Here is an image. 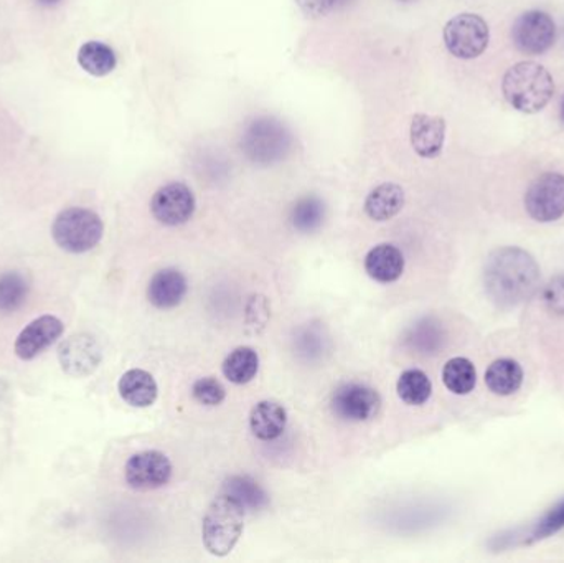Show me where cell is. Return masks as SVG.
<instances>
[{
  "label": "cell",
  "instance_id": "6da1fadb",
  "mask_svg": "<svg viewBox=\"0 0 564 563\" xmlns=\"http://www.w3.org/2000/svg\"><path fill=\"white\" fill-rule=\"evenodd\" d=\"M484 283L490 299L500 308H513L534 296L540 284L537 259L518 248L503 246L487 258Z\"/></svg>",
  "mask_w": 564,
  "mask_h": 563
},
{
  "label": "cell",
  "instance_id": "7a4b0ae2",
  "mask_svg": "<svg viewBox=\"0 0 564 563\" xmlns=\"http://www.w3.org/2000/svg\"><path fill=\"white\" fill-rule=\"evenodd\" d=\"M502 91L513 110L535 115L553 98L554 81L544 66L535 62H520L505 73Z\"/></svg>",
  "mask_w": 564,
  "mask_h": 563
},
{
  "label": "cell",
  "instance_id": "3957f363",
  "mask_svg": "<svg viewBox=\"0 0 564 563\" xmlns=\"http://www.w3.org/2000/svg\"><path fill=\"white\" fill-rule=\"evenodd\" d=\"M246 509L230 495H220L205 512L202 539L215 556H225L234 549L245 529Z\"/></svg>",
  "mask_w": 564,
  "mask_h": 563
},
{
  "label": "cell",
  "instance_id": "277c9868",
  "mask_svg": "<svg viewBox=\"0 0 564 563\" xmlns=\"http://www.w3.org/2000/svg\"><path fill=\"white\" fill-rule=\"evenodd\" d=\"M293 149V136L279 119L261 116L253 119L241 136V151L258 166H271L284 159Z\"/></svg>",
  "mask_w": 564,
  "mask_h": 563
},
{
  "label": "cell",
  "instance_id": "5b68a950",
  "mask_svg": "<svg viewBox=\"0 0 564 563\" xmlns=\"http://www.w3.org/2000/svg\"><path fill=\"white\" fill-rule=\"evenodd\" d=\"M100 215L88 208L72 207L60 212L53 221L52 235L60 248L69 253H87L103 239Z\"/></svg>",
  "mask_w": 564,
  "mask_h": 563
},
{
  "label": "cell",
  "instance_id": "8992f818",
  "mask_svg": "<svg viewBox=\"0 0 564 563\" xmlns=\"http://www.w3.org/2000/svg\"><path fill=\"white\" fill-rule=\"evenodd\" d=\"M489 25L480 15L461 14L446 24V49L456 59L472 60L486 52L489 46Z\"/></svg>",
  "mask_w": 564,
  "mask_h": 563
},
{
  "label": "cell",
  "instance_id": "52a82bcc",
  "mask_svg": "<svg viewBox=\"0 0 564 563\" xmlns=\"http://www.w3.org/2000/svg\"><path fill=\"white\" fill-rule=\"evenodd\" d=\"M525 208L540 223L560 220L564 215V176L547 172L534 180L525 195Z\"/></svg>",
  "mask_w": 564,
  "mask_h": 563
},
{
  "label": "cell",
  "instance_id": "ba28073f",
  "mask_svg": "<svg viewBox=\"0 0 564 563\" xmlns=\"http://www.w3.org/2000/svg\"><path fill=\"white\" fill-rule=\"evenodd\" d=\"M331 407L334 415L344 422H369L379 415L382 397L375 388L369 387V385L350 382V384L341 385L334 392Z\"/></svg>",
  "mask_w": 564,
  "mask_h": 563
},
{
  "label": "cell",
  "instance_id": "9c48e42d",
  "mask_svg": "<svg viewBox=\"0 0 564 563\" xmlns=\"http://www.w3.org/2000/svg\"><path fill=\"white\" fill-rule=\"evenodd\" d=\"M512 39L525 55H541L553 47L556 25L547 12L528 11L513 24Z\"/></svg>",
  "mask_w": 564,
  "mask_h": 563
},
{
  "label": "cell",
  "instance_id": "30bf717a",
  "mask_svg": "<svg viewBox=\"0 0 564 563\" xmlns=\"http://www.w3.org/2000/svg\"><path fill=\"white\" fill-rule=\"evenodd\" d=\"M126 481L132 489L152 491L166 486L172 477V463L166 455L155 449L132 455L126 463Z\"/></svg>",
  "mask_w": 564,
  "mask_h": 563
},
{
  "label": "cell",
  "instance_id": "8fae6325",
  "mask_svg": "<svg viewBox=\"0 0 564 563\" xmlns=\"http://www.w3.org/2000/svg\"><path fill=\"white\" fill-rule=\"evenodd\" d=\"M155 220L167 227L187 223L195 212V197L185 183L172 182L161 187L151 201Z\"/></svg>",
  "mask_w": 564,
  "mask_h": 563
},
{
  "label": "cell",
  "instance_id": "7c38bea8",
  "mask_svg": "<svg viewBox=\"0 0 564 563\" xmlns=\"http://www.w3.org/2000/svg\"><path fill=\"white\" fill-rule=\"evenodd\" d=\"M101 347L88 334H75L59 349V360L62 369L72 378H87L101 363Z\"/></svg>",
  "mask_w": 564,
  "mask_h": 563
},
{
  "label": "cell",
  "instance_id": "4fadbf2b",
  "mask_svg": "<svg viewBox=\"0 0 564 563\" xmlns=\"http://www.w3.org/2000/svg\"><path fill=\"white\" fill-rule=\"evenodd\" d=\"M65 325L55 316H42L35 319L18 334L14 350L22 360H31L49 349L56 340L62 337Z\"/></svg>",
  "mask_w": 564,
  "mask_h": 563
},
{
  "label": "cell",
  "instance_id": "5bb4252c",
  "mask_svg": "<svg viewBox=\"0 0 564 563\" xmlns=\"http://www.w3.org/2000/svg\"><path fill=\"white\" fill-rule=\"evenodd\" d=\"M189 283L185 274L176 268H166L152 277L148 287V297L157 309H174L185 299Z\"/></svg>",
  "mask_w": 564,
  "mask_h": 563
},
{
  "label": "cell",
  "instance_id": "9a60e30c",
  "mask_svg": "<svg viewBox=\"0 0 564 563\" xmlns=\"http://www.w3.org/2000/svg\"><path fill=\"white\" fill-rule=\"evenodd\" d=\"M446 123L439 116L416 115L411 123V144L418 156L434 159L445 145Z\"/></svg>",
  "mask_w": 564,
  "mask_h": 563
},
{
  "label": "cell",
  "instance_id": "2e32d148",
  "mask_svg": "<svg viewBox=\"0 0 564 563\" xmlns=\"http://www.w3.org/2000/svg\"><path fill=\"white\" fill-rule=\"evenodd\" d=\"M366 271L379 283H395L405 271V256L395 245L382 243L367 253Z\"/></svg>",
  "mask_w": 564,
  "mask_h": 563
},
{
  "label": "cell",
  "instance_id": "e0dca14e",
  "mask_svg": "<svg viewBox=\"0 0 564 563\" xmlns=\"http://www.w3.org/2000/svg\"><path fill=\"white\" fill-rule=\"evenodd\" d=\"M287 413L278 401L262 400L256 405L249 415V428L261 442H272L284 433Z\"/></svg>",
  "mask_w": 564,
  "mask_h": 563
},
{
  "label": "cell",
  "instance_id": "ac0fdd59",
  "mask_svg": "<svg viewBox=\"0 0 564 563\" xmlns=\"http://www.w3.org/2000/svg\"><path fill=\"white\" fill-rule=\"evenodd\" d=\"M120 398L136 408H148L157 400L158 387L151 373L142 369H131L120 378L117 385Z\"/></svg>",
  "mask_w": 564,
  "mask_h": 563
},
{
  "label": "cell",
  "instance_id": "d6986e66",
  "mask_svg": "<svg viewBox=\"0 0 564 563\" xmlns=\"http://www.w3.org/2000/svg\"><path fill=\"white\" fill-rule=\"evenodd\" d=\"M405 205V191L398 183H382L370 192L366 201V214L372 220H392Z\"/></svg>",
  "mask_w": 564,
  "mask_h": 563
},
{
  "label": "cell",
  "instance_id": "ffe728a7",
  "mask_svg": "<svg viewBox=\"0 0 564 563\" xmlns=\"http://www.w3.org/2000/svg\"><path fill=\"white\" fill-rule=\"evenodd\" d=\"M486 384L492 394L509 397L523 384V369L516 360L499 359L490 363L486 372Z\"/></svg>",
  "mask_w": 564,
  "mask_h": 563
},
{
  "label": "cell",
  "instance_id": "44dd1931",
  "mask_svg": "<svg viewBox=\"0 0 564 563\" xmlns=\"http://www.w3.org/2000/svg\"><path fill=\"white\" fill-rule=\"evenodd\" d=\"M223 492L241 502L246 511H261L269 504L265 489L249 476L228 477L223 484Z\"/></svg>",
  "mask_w": 564,
  "mask_h": 563
},
{
  "label": "cell",
  "instance_id": "7402d4cb",
  "mask_svg": "<svg viewBox=\"0 0 564 563\" xmlns=\"http://www.w3.org/2000/svg\"><path fill=\"white\" fill-rule=\"evenodd\" d=\"M221 370L231 384H248L259 370L258 354L252 347H238L225 359Z\"/></svg>",
  "mask_w": 564,
  "mask_h": 563
},
{
  "label": "cell",
  "instance_id": "603a6c76",
  "mask_svg": "<svg viewBox=\"0 0 564 563\" xmlns=\"http://www.w3.org/2000/svg\"><path fill=\"white\" fill-rule=\"evenodd\" d=\"M78 63L93 77H106L116 68V53L103 42H87L78 50Z\"/></svg>",
  "mask_w": 564,
  "mask_h": 563
},
{
  "label": "cell",
  "instance_id": "cb8c5ba5",
  "mask_svg": "<svg viewBox=\"0 0 564 563\" xmlns=\"http://www.w3.org/2000/svg\"><path fill=\"white\" fill-rule=\"evenodd\" d=\"M325 220V204L316 195H306L293 205L291 223L300 233L319 230Z\"/></svg>",
  "mask_w": 564,
  "mask_h": 563
},
{
  "label": "cell",
  "instance_id": "d4e9b609",
  "mask_svg": "<svg viewBox=\"0 0 564 563\" xmlns=\"http://www.w3.org/2000/svg\"><path fill=\"white\" fill-rule=\"evenodd\" d=\"M443 382L452 394H471L475 384H477V372H475L474 363L465 357H454L443 369Z\"/></svg>",
  "mask_w": 564,
  "mask_h": 563
},
{
  "label": "cell",
  "instance_id": "484cf974",
  "mask_svg": "<svg viewBox=\"0 0 564 563\" xmlns=\"http://www.w3.org/2000/svg\"><path fill=\"white\" fill-rule=\"evenodd\" d=\"M396 391H398L399 398L405 404L418 407V405L426 404L430 400L431 394H433V384L423 370L410 369L401 373V378L398 379V384H396Z\"/></svg>",
  "mask_w": 564,
  "mask_h": 563
},
{
  "label": "cell",
  "instance_id": "4316f807",
  "mask_svg": "<svg viewBox=\"0 0 564 563\" xmlns=\"http://www.w3.org/2000/svg\"><path fill=\"white\" fill-rule=\"evenodd\" d=\"M28 283L21 273H5L0 277V311L14 312L27 299Z\"/></svg>",
  "mask_w": 564,
  "mask_h": 563
},
{
  "label": "cell",
  "instance_id": "83f0119b",
  "mask_svg": "<svg viewBox=\"0 0 564 563\" xmlns=\"http://www.w3.org/2000/svg\"><path fill=\"white\" fill-rule=\"evenodd\" d=\"M564 529V499L554 504L550 511L544 512L528 530L527 536H523V543H535L538 540L548 539L554 534Z\"/></svg>",
  "mask_w": 564,
  "mask_h": 563
},
{
  "label": "cell",
  "instance_id": "f1b7e54d",
  "mask_svg": "<svg viewBox=\"0 0 564 563\" xmlns=\"http://www.w3.org/2000/svg\"><path fill=\"white\" fill-rule=\"evenodd\" d=\"M192 395L198 404L217 407L227 397V391L217 379L204 378L193 384Z\"/></svg>",
  "mask_w": 564,
  "mask_h": 563
},
{
  "label": "cell",
  "instance_id": "f546056e",
  "mask_svg": "<svg viewBox=\"0 0 564 563\" xmlns=\"http://www.w3.org/2000/svg\"><path fill=\"white\" fill-rule=\"evenodd\" d=\"M543 302L551 312L564 316V274L551 278L543 287Z\"/></svg>",
  "mask_w": 564,
  "mask_h": 563
},
{
  "label": "cell",
  "instance_id": "4dcf8cb0",
  "mask_svg": "<svg viewBox=\"0 0 564 563\" xmlns=\"http://www.w3.org/2000/svg\"><path fill=\"white\" fill-rule=\"evenodd\" d=\"M300 11L309 17H324L337 5V0H296Z\"/></svg>",
  "mask_w": 564,
  "mask_h": 563
},
{
  "label": "cell",
  "instance_id": "1f68e13d",
  "mask_svg": "<svg viewBox=\"0 0 564 563\" xmlns=\"http://www.w3.org/2000/svg\"><path fill=\"white\" fill-rule=\"evenodd\" d=\"M35 2L43 8H55V5L62 4L63 0H35Z\"/></svg>",
  "mask_w": 564,
  "mask_h": 563
},
{
  "label": "cell",
  "instance_id": "d6a6232c",
  "mask_svg": "<svg viewBox=\"0 0 564 563\" xmlns=\"http://www.w3.org/2000/svg\"><path fill=\"white\" fill-rule=\"evenodd\" d=\"M560 116H561V121L564 123V97H563V100H561Z\"/></svg>",
  "mask_w": 564,
  "mask_h": 563
},
{
  "label": "cell",
  "instance_id": "836d02e7",
  "mask_svg": "<svg viewBox=\"0 0 564 563\" xmlns=\"http://www.w3.org/2000/svg\"><path fill=\"white\" fill-rule=\"evenodd\" d=\"M399 2H413V0H399Z\"/></svg>",
  "mask_w": 564,
  "mask_h": 563
}]
</instances>
